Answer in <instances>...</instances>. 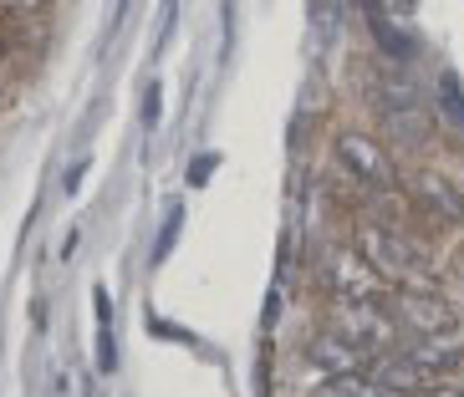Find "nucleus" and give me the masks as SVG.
Listing matches in <instances>:
<instances>
[{
  "label": "nucleus",
  "instance_id": "nucleus-4",
  "mask_svg": "<svg viewBox=\"0 0 464 397\" xmlns=\"http://www.w3.org/2000/svg\"><path fill=\"white\" fill-rule=\"evenodd\" d=\"M362 5H368V26H372V36L388 46V56H393V61H409V56H413V36H409V31H398L393 21L382 15L388 5H378V0H362Z\"/></svg>",
  "mask_w": 464,
  "mask_h": 397
},
{
  "label": "nucleus",
  "instance_id": "nucleus-7",
  "mask_svg": "<svg viewBox=\"0 0 464 397\" xmlns=\"http://www.w3.org/2000/svg\"><path fill=\"white\" fill-rule=\"evenodd\" d=\"M409 5H413V0H398V11H409Z\"/></svg>",
  "mask_w": 464,
  "mask_h": 397
},
{
  "label": "nucleus",
  "instance_id": "nucleus-3",
  "mask_svg": "<svg viewBox=\"0 0 464 397\" xmlns=\"http://www.w3.org/2000/svg\"><path fill=\"white\" fill-rule=\"evenodd\" d=\"M337 153H342V164L353 168L357 178H368V184H382V189L393 184V164L382 158V148H372L368 137L347 133V137H342V143H337Z\"/></svg>",
  "mask_w": 464,
  "mask_h": 397
},
{
  "label": "nucleus",
  "instance_id": "nucleus-2",
  "mask_svg": "<svg viewBox=\"0 0 464 397\" xmlns=\"http://www.w3.org/2000/svg\"><path fill=\"white\" fill-rule=\"evenodd\" d=\"M398 316H403L409 326H419V336H450L454 331L450 306L434 301V296H419V290H403V296H398Z\"/></svg>",
  "mask_w": 464,
  "mask_h": 397
},
{
  "label": "nucleus",
  "instance_id": "nucleus-1",
  "mask_svg": "<svg viewBox=\"0 0 464 397\" xmlns=\"http://www.w3.org/2000/svg\"><path fill=\"white\" fill-rule=\"evenodd\" d=\"M362 255L382 275H398V280L419 275V245L409 234H398L393 224H362Z\"/></svg>",
  "mask_w": 464,
  "mask_h": 397
},
{
  "label": "nucleus",
  "instance_id": "nucleus-5",
  "mask_svg": "<svg viewBox=\"0 0 464 397\" xmlns=\"http://www.w3.org/2000/svg\"><path fill=\"white\" fill-rule=\"evenodd\" d=\"M439 108L450 112V123L464 128V92H459V77H454V71L439 77Z\"/></svg>",
  "mask_w": 464,
  "mask_h": 397
},
{
  "label": "nucleus",
  "instance_id": "nucleus-6",
  "mask_svg": "<svg viewBox=\"0 0 464 397\" xmlns=\"http://www.w3.org/2000/svg\"><path fill=\"white\" fill-rule=\"evenodd\" d=\"M52 0H0V15H11V21H26V15H42Z\"/></svg>",
  "mask_w": 464,
  "mask_h": 397
}]
</instances>
